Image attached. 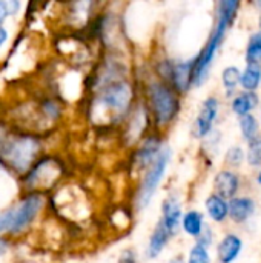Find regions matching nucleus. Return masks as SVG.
<instances>
[{"instance_id":"nucleus-24","label":"nucleus","mask_w":261,"mask_h":263,"mask_svg":"<svg viewBox=\"0 0 261 263\" xmlns=\"http://www.w3.org/2000/svg\"><path fill=\"white\" fill-rule=\"evenodd\" d=\"M248 163L251 166H260L261 165V137H255L249 142L248 146Z\"/></svg>"},{"instance_id":"nucleus-10","label":"nucleus","mask_w":261,"mask_h":263,"mask_svg":"<svg viewBox=\"0 0 261 263\" xmlns=\"http://www.w3.org/2000/svg\"><path fill=\"white\" fill-rule=\"evenodd\" d=\"M194 68H195V59L174 63L169 82H171V86L177 92H186L189 89V86H192Z\"/></svg>"},{"instance_id":"nucleus-28","label":"nucleus","mask_w":261,"mask_h":263,"mask_svg":"<svg viewBox=\"0 0 261 263\" xmlns=\"http://www.w3.org/2000/svg\"><path fill=\"white\" fill-rule=\"evenodd\" d=\"M118 263H137V256L132 250H126L122 253Z\"/></svg>"},{"instance_id":"nucleus-3","label":"nucleus","mask_w":261,"mask_h":263,"mask_svg":"<svg viewBox=\"0 0 261 263\" xmlns=\"http://www.w3.org/2000/svg\"><path fill=\"white\" fill-rule=\"evenodd\" d=\"M148 100L154 122L158 126L169 125L178 112V97L175 89L166 82H151L148 85Z\"/></svg>"},{"instance_id":"nucleus-1","label":"nucleus","mask_w":261,"mask_h":263,"mask_svg":"<svg viewBox=\"0 0 261 263\" xmlns=\"http://www.w3.org/2000/svg\"><path fill=\"white\" fill-rule=\"evenodd\" d=\"M135 91L131 82L118 79L100 86L97 97L92 100L91 114L100 125H114L123 122L132 111Z\"/></svg>"},{"instance_id":"nucleus-20","label":"nucleus","mask_w":261,"mask_h":263,"mask_svg":"<svg viewBox=\"0 0 261 263\" xmlns=\"http://www.w3.org/2000/svg\"><path fill=\"white\" fill-rule=\"evenodd\" d=\"M261 83V66L260 65H248L242 72L240 85L246 92H254Z\"/></svg>"},{"instance_id":"nucleus-15","label":"nucleus","mask_w":261,"mask_h":263,"mask_svg":"<svg viewBox=\"0 0 261 263\" xmlns=\"http://www.w3.org/2000/svg\"><path fill=\"white\" fill-rule=\"evenodd\" d=\"M243 247V242L238 236L235 234H228L222 239V242L218 243L217 253H218V259L222 263H232L240 254Z\"/></svg>"},{"instance_id":"nucleus-32","label":"nucleus","mask_w":261,"mask_h":263,"mask_svg":"<svg viewBox=\"0 0 261 263\" xmlns=\"http://www.w3.org/2000/svg\"><path fill=\"white\" fill-rule=\"evenodd\" d=\"M5 145H6V140H5V133L0 129V153H2V149L5 148Z\"/></svg>"},{"instance_id":"nucleus-26","label":"nucleus","mask_w":261,"mask_h":263,"mask_svg":"<svg viewBox=\"0 0 261 263\" xmlns=\"http://www.w3.org/2000/svg\"><path fill=\"white\" fill-rule=\"evenodd\" d=\"M245 160V153L240 146H232L228 149L226 153V163L229 166H234V168H238Z\"/></svg>"},{"instance_id":"nucleus-33","label":"nucleus","mask_w":261,"mask_h":263,"mask_svg":"<svg viewBox=\"0 0 261 263\" xmlns=\"http://www.w3.org/2000/svg\"><path fill=\"white\" fill-rule=\"evenodd\" d=\"M171 263H183V260H182L180 257H177V259H174Z\"/></svg>"},{"instance_id":"nucleus-4","label":"nucleus","mask_w":261,"mask_h":263,"mask_svg":"<svg viewBox=\"0 0 261 263\" xmlns=\"http://www.w3.org/2000/svg\"><path fill=\"white\" fill-rule=\"evenodd\" d=\"M40 151V142L34 136H20L6 142L2 149L5 162L18 174H25L35 162Z\"/></svg>"},{"instance_id":"nucleus-2","label":"nucleus","mask_w":261,"mask_h":263,"mask_svg":"<svg viewBox=\"0 0 261 263\" xmlns=\"http://www.w3.org/2000/svg\"><path fill=\"white\" fill-rule=\"evenodd\" d=\"M238 8H240V2H237V0H223L218 3L215 28H214L208 43L202 49V52L195 57L192 86H200L208 79V74H209V69L212 66V62L215 59V54H217V51H218L223 39H225L228 28L231 26L232 20L237 15Z\"/></svg>"},{"instance_id":"nucleus-12","label":"nucleus","mask_w":261,"mask_h":263,"mask_svg":"<svg viewBox=\"0 0 261 263\" xmlns=\"http://www.w3.org/2000/svg\"><path fill=\"white\" fill-rule=\"evenodd\" d=\"M214 188H215V194L220 196L222 199H235V194L240 188V179L235 173L232 171H220L214 180Z\"/></svg>"},{"instance_id":"nucleus-16","label":"nucleus","mask_w":261,"mask_h":263,"mask_svg":"<svg viewBox=\"0 0 261 263\" xmlns=\"http://www.w3.org/2000/svg\"><path fill=\"white\" fill-rule=\"evenodd\" d=\"M255 211V203L249 197H235L229 202V217L237 222H246Z\"/></svg>"},{"instance_id":"nucleus-17","label":"nucleus","mask_w":261,"mask_h":263,"mask_svg":"<svg viewBox=\"0 0 261 263\" xmlns=\"http://www.w3.org/2000/svg\"><path fill=\"white\" fill-rule=\"evenodd\" d=\"M206 210L214 222H223L229 216V203L217 194H212L206 200Z\"/></svg>"},{"instance_id":"nucleus-8","label":"nucleus","mask_w":261,"mask_h":263,"mask_svg":"<svg viewBox=\"0 0 261 263\" xmlns=\"http://www.w3.org/2000/svg\"><path fill=\"white\" fill-rule=\"evenodd\" d=\"M148 126H149V111L145 105H138L129 114L126 129L123 133V139L126 140L128 145H132L146 133Z\"/></svg>"},{"instance_id":"nucleus-13","label":"nucleus","mask_w":261,"mask_h":263,"mask_svg":"<svg viewBox=\"0 0 261 263\" xmlns=\"http://www.w3.org/2000/svg\"><path fill=\"white\" fill-rule=\"evenodd\" d=\"M162 222L168 227V230L175 234L178 225L182 223V206L175 197L165 199L162 205Z\"/></svg>"},{"instance_id":"nucleus-7","label":"nucleus","mask_w":261,"mask_h":263,"mask_svg":"<svg viewBox=\"0 0 261 263\" xmlns=\"http://www.w3.org/2000/svg\"><path fill=\"white\" fill-rule=\"evenodd\" d=\"M42 205H43V197L40 194H31L25 197L22 203L18 205V208L14 210V219H12V225L9 231L15 234L25 230L35 219Z\"/></svg>"},{"instance_id":"nucleus-22","label":"nucleus","mask_w":261,"mask_h":263,"mask_svg":"<svg viewBox=\"0 0 261 263\" xmlns=\"http://www.w3.org/2000/svg\"><path fill=\"white\" fill-rule=\"evenodd\" d=\"M222 82L228 94H232L242 82V71L237 66H228L222 72Z\"/></svg>"},{"instance_id":"nucleus-31","label":"nucleus","mask_w":261,"mask_h":263,"mask_svg":"<svg viewBox=\"0 0 261 263\" xmlns=\"http://www.w3.org/2000/svg\"><path fill=\"white\" fill-rule=\"evenodd\" d=\"M6 39H8V32H6V29L0 26V46L5 43V40H6Z\"/></svg>"},{"instance_id":"nucleus-30","label":"nucleus","mask_w":261,"mask_h":263,"mask_svg":"<svg viewBox=\"0 0 261 263\" xmlns=\"http://www.w3.org/2000/svg\"><path fill=\"white\" fill-rule=\"evenodd\" d=\"M8 248H9V243H8V240H5V239H0V256H2V254H5V253L8 251Z\"/></svg>"},{"instance_id":"nucleus-11","label":"nucleus","mask_w":261,"mask_h":263,"mask_svg":"<svg viewBox=\"0 0 261 263\" xmlns=\"http://www.w3.org/2000/svg\"><path fill=\"white\" fill-rule=\"evenodd\" d=\"M217 114H218V100L215 97H208L202 103L200 112L195 120V131L198 137H205L211 133Z\"/></svg>"},{"instance_id":"nucleus-27","label":"nucleus","mask_w":261,"mask_h":263,"mask_svg":"<svg viewBox=\"0 0 261 263\" xmlns=\"http://www.w3.org/2000/svg\"><path fill=\"white\" fill-rule=\"evenodd\" d=\"M12 219H14V210L5 211V213L0 214V233L5 231V230H11Z\"/></svg>"},{"instance_id":"nucleus-34","label":"nucleus","mask_w":261,"mask_h":263,"mask_svg":"<svg viewBox=\"0 0 261 263\" xmlns=\"http://www.w3.org/2000/svg\"><path fill=\"white\" fill-rule=\"evenodd\" d=\"M257 182L261 185V171H260V174H258V177H257Z\"/></svg>"},{"instance_id":"nucleus-14","label":"nucleus","mask_w":261,"mask_h":263,"mask_svg":"<svg viewBox=\"0 0 261 263\" xmlns=\"http://www.w3.org/2000/svg\"><path fill=\"white\" fill-rule=\"evenodd\" d=\"M172 233L168 230V227L160 220L158 225L155 227L151 239H149V245H148V250H146V256L149 259H155L162 254V251L165 250L166 243L169 242Z\"/></svg>"},{"instance_id":"nucleus-29","label":"nucleus","mask_w":261,"mask_h":263,"mask_svg":"<svg viewBox=\"0 0 261 263\" xmlns=\"http://www.w3.org/2000/svg\"><path fill=\"white\" fill-rule=\"evenodd\" d=\"M9 15V11H8V6H6V0L5 2H0V23Z\"/></svg>"},{"instance_id":"nucleus-21","label":"nucleus","mask_w":261,"mask_h":263,"mask_svg":"<svg viewBox=\"0 0 261 263\" xmlns=\"http://www.w3.org/2000/svg\"><path fill=\"white\" fill-rule=\"evenodd\" d=\"M246 63L261 65V32H255L249 37L246 46Z\"/></svg>"},{"instance_id":"nucleus-23","label":"nucleus","mask_w":261,"mask_h":263,"mask_svg":"<svg viewBox=\"0 0 261 263\" xmlns=\"http://www.w3.org/2000/svg\"><path fill=\"white\" fill-rule=\"evenodd\" d=\"M240 129H242L243 137L248 142L254 140L255 137H258V122H257V119L252 114L242 117L240 119Z\"/></svg>"},{"instance_id":"nucleus-5","label":"nucleus","mask_w":261,"mask_h":263,"mask_svg":"<svg viewBox=\"0 0 261 263\" xmlns=\"http://www.w3.org/2000/svg\"><path fill=\"white\" fill-rule=\"evenodd\" d=\"M169 159H171V149L168 146H165L160 151V154L157 156V159L154 160V163L145 173L142 183L137 190V196H135V205L138 210H145L149 205V202L152 200V196L155 194V191L166 173Z\"/></svg>"},{"instance_id":"nucleus-18","label":"nucleus","mask_w":261,"mask_h":263,"mask_svg":"<svg viewBox=\"0 0 261 263\" xmlns=\"http://www.w3.org/2000/svg\"><path fill=\"white\" fill-rule=\"evenodd\" d=\"M258 97L255 96V92H243L237 97H234L232 100V111L234 114L240 116V117H245V116H249L251 114V109L257 106Z\"/></svg>"},{"instance_id":"nucleus-6","label":"nucleus","mask_w":261,"mask_h":263,"mask_svg":"<svg viewBox=\"0 0 261 263\" xmlns=\"http://www.w3.org/2000/svg\"><path fill=\"white\" fill-rule=\"evenodd\" d=\"M62 166L52 159H43L34 165L26 176V185L29 188H48L60 176Z\"/></svg>"},{"instance_id":"nucleus-9","label":"nucleus","mask_w":261,"mask_h":263,"mask_svg":"<svg viewBox=\"0 0 261 263\" xmlns=\"http://www.w3.org/2000/svg\"><path fill=\"white\" fill-rule=\"evenodd\" d=\"M162 140L157 136H149L143 140V143L135 149L134 157H132V166L140 171L145 168H149L154 160L157 159V156L162 151Z\"/></svg>"},{"instance_id":"nucleus-25","label":"nucleus","mask_w":261,"mask_h":263,"mask_svg":"<svg viewBox=\"0 0 261 263\" xmlns=\"http://www.w3.org/2000/svg\"><path fill=\"white\" fill-rule=\"evenodd\" d=\"M188 263H209V253H208V247L197 243L191 253H189V259Z\"/></svg>"},{"instance_id":"nucleus-19","label":"nucleus","mask_w":261,"mask_h":263,"mask_svg":"<svg viewBox=\"0 0 261 263\" xmlns=\"http://www.w3.org/2000/svg\"><path fill=\"white\" fill-rule=\"evenodd\" d=\"M182 227L186 234L200 239L203 234V214L198 211H188L182 219Z\"/></svg>"},{"instance_id":"nucleus-35","label":"nucleus","mask_w":261,"mask_h":263,"mask_svg":"<svg viewBox=\"0 0 261 263\" xmlns=\"http://www.w3.org/2000/svg\"><path fill=\"white\" fill-rule=\"evenodd\" d=\"M260 28H261V22H260Z\"/></svg>"}]
</instances>
